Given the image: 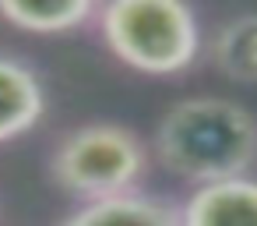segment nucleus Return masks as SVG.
<instances>
[{
  "label": "nucleus",
  "mask_w": 257,
  "mask_h": 226,
  "mask_svg": "<svg viewBox=\"0 0 257 226\" xmlns=\"http://www.w3.org/2000/svg\"><path fill=\"white\" fill-rule=\"evenodd\" d=\"M152 148L173 177L194 187L250 177L257 163V120L232 99L190 96L166 110Z\"/></svg>",
  "instance_id": "1"
},
{
  "label": "nucleus",
  "mask_w": 257,
  "mask_h": 226,
  "mask_svg": "<svg viewBox=\"0 0 257 226\" xmlns=\"http://www.w3.org/2000/svg\"><path fill=\"white\" fill-rule=\"evenodd\" d=\"M95 22L109 53L141 74H183L201 53V22L176 0H113Z\"/></svg>",
  "instance_id": "2"
},
{
  "label": "nucleus",
  "mask_w": 257,
  "mask_h": 226,
  "mask_svg": "<svg viewBox=\"0 0 257 226\" xmlns=\"http://www.w3.org/2000/svg\"><path fill=\"white\" fill-rule=\"evenodd\" d=\"M145 170H148V148L123 124L74 127L50 156L53 184L81 198V205L134 191Z\"/></svg>",
  "instance_id": "3"
},
{
  "label": "nucleus",
  "mask_w": 257,
  "mask_h": 226,
  "mask_svg": "<svg viewBox=\"0 0 257 226\" xmlns=\"http://www.w3.org/2000/svg\"><path fill=\"white\" fill-rule=\"evenodd\" d=\"M176 215L180 226H257V180L232 177L194 187Z\"/></svg>",
  "instance_id": "4"
},
{
  "label": "nucleus",
  "mask_w": 257,
  "mask_h": 226,
  "mask_svg": "<svg viewBox=\"0 0 257 226\" xmlns=\"http://www.w3.org/2000/svg\"><path fill=\"white\" fill-rule=\"evenodd\" d=\"M46 113L43 78L18 57L0 53V145L29 134Z\"/></svg>",
  "instance_id": "5"
},
{
  "label": "nucleus",
  "mask_w": 257,
  "mask_h": 226,
  "mask_svg": "<svg viewBox=\"0 0 257 226\" xmlns=\"http://www.w3.org/2000/svg\"><path fill=\"white\" fill-rule=\"evenodd\" d=\"M60 226H180V215L162 198L127 191L102 201H85Z\"/></svg>",
  "instance_id": "6"
},
{
  "label": "nucleus",
  "mask_w": 257,
  "mask_h": 226,
  "mask_svg": "<svg viewBox=\"0 0 257 226\" xmlns=\"http://www.w3.org/2000/svg\"><path fill=\"white\" fill-rule=\"evenodd\" d=\"M208 53H211V64L229 82L257 85V15H236V18H229L215 32Z\"/></svg>",
  "instance_id": "7"
},
{
  "label": "nucleus",
  "mask_w": 257,
  "mask_h": 226,
  "mask_svg": "<svg viewBox=\"0 0 257 226\" xmlns=\"http://www.w3.org/2000/svg\"><path fill=\"white\" fill-rule=\"evenodd\" d=\"M95 15L99 8L92 0H64V4H15V0H4L0 4V18L36 36H60V32L85 29L88 22H95Z\"/></svg>",
  "instance_id": "8"
}]
</instances>
